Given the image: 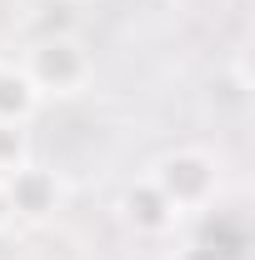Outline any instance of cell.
<instances>
[{"label":"cell","instance_id":"1","mask_svg":"<svg viewBox=\"0 0 255 260\" xmlns=\"http://www.w3.org/2000/svg\"><path fill=\"white\" fill-rule=\"evenodd\" d=\"M20 70L30 75V85L40 90V100H75L95 85V50L80 30H45L35 35L30 45L20 50Z\"/></svg>","mask_w":255,"mask_h":260},{"label":"cell","instance_id":"2","mask_svg":"<svg viewBox=\"0 0 255 260\" xmlns=\"http://www.w3.org/2000/svg\"><path fill=\"white\" fill-rule=\"evenodd\" d=\"M145 175H150V185L170 200V210H175L180 220L210 215L215 200H220V190H225L220 155L205 150V145H175V150H165Z\"/></svg>","mask_w":255,"mask_h":260},{"label":"cell","instance_id":"3","mask_svg":"<svg viewBox=\"0 0 255 260\" xmlns=\"http://www.w3.org/2000/svg\"><path fill=\"white\" fill-rule=\"evenodd\" d=\"M5 180V205H10V220H25V225H40V220H50L55 210L65 205V180L55 165L45 160H25L15 165V170H5L0 175Z\"/></svg>","mask_w":255,"mask_h":260},{"label":"cell","instance_id":"4","mask_svg":"<svg viewBox=\"0 0 255 260\" xmlns=\"http://www.w3.org/2000/svg\"><path fill=\"white\" fill-rule=\"evenodd\" d=\"M120 220H125L140 240H160V235H170V230L180 225V215L170 210V200L150 185V175H140V180H130L125 190H120Z\"/></svg>","mask_w":255,"mask_h":260},{"label":"cell","instance_id":"5","mask_svg":"<svg viewBox=\"0 0 255 260\" xmlns=\"http://www.w3.org/2000/svg\"><path fill=\"white\" fill-rule=\"evenodd\" d=\"M40 90L15 60H0V125H30L40 115Z\"/></svg>","mask_w":255,"mask_h":260},{"label":"cell","instance_id":"6","mask_svg":"<svg viewBox=\"0 0 255 260\" xmlns=\"http://www.w3.org/2000/svg\"><path fill=\"white\" fill-rule=\"evenodd\" d=\"M240 250H245V235H200V240H190V245H180L170 260H240Z\"/></svg>","mask_w":255,"mask_h":260},{"label":"cell","instance_id":"7","mask_svg":"<svg viewBox=\"0 0 255 260\" xmlns=\"http://www.w3.org/2000/svg\"><path fill=\"white\" fill-rule=\"evenodd\" d=\"M30 160V125H0V175Z\"/></svg>","mask_w":255,"mask_h":260},{"label":"cell","instance_id":"8","mask_svg":"<svg viewBox=\"0 0 255 260\" xmlns=\"http://www.w3.org/2000/svg\"><path fill=\"white\" fill-rule=\"evenodd\" d=\"M15 220H10V205H5V180H0V230H10Z\"/></svg>","mask_w":255,"mask_h":260},{"label":"cell","instance_id":"9","mask_svg":"<svg viewBox=\"0 0 255 260\" xmlns=\"http://www.w3.org/2000/svg\"><path fill=\"white\" fill-rule=\"evenodd\" d=\"M0 60H10V55H5V25H0Z\"/></svg>","mask_w":255,"mask_h":260}]
</instances>
